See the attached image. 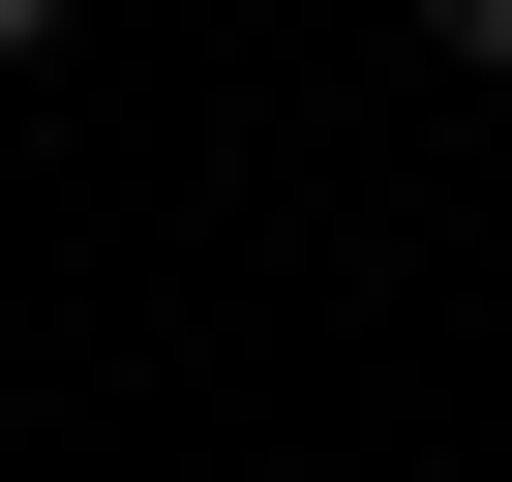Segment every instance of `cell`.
<instances>
[{
  "mask_svg": "<svg viewBox=\"0 0 512 482\" xmlns=\"http://www.w3.org/2000/svg\"><path fill=\"white\" fill-rule=\"evenodd\" d=\"M422 61H512V0H422Z\"/></svg>",
  "mask_w": 512,
  "mask_h": 482,
  "instance_id": "1",
  "label": "cell"
},
{
  "mask_svg": "<svg viewBox=\"0 0 512 482\" xmlns=\"http://www.w3.org/2000/svg\"><path fill=\"white\" fill-rule=\"evenodd\" d=\"M31 31H91V0H0V61H31Z\"/></svg>",
  "mask_w": 512,
  "mask_h": 482,
  "instance_id": "2",
  "label": "cell"
}]
</instances>
